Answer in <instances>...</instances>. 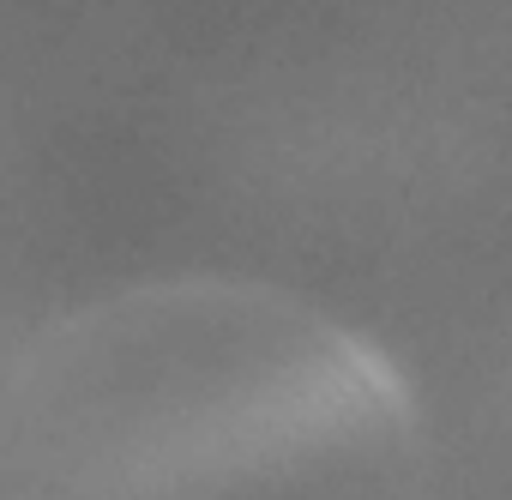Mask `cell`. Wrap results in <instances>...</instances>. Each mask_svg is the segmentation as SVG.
<instances>
[{
	"label": "cell",
	"instance_id": "cell-1",
	"mask_svg": "<svg viewBox=\"0 0 512 500\" xmlns=\"http://www.w3.org/2000/svg\"><path fill=\"white\" fill-rule=\"evenodd\" d=\"M398 416L332 320L235 284H169L49 332L0 404V500H223L320 470Z\"/></svg>",
	"mask_w": 512,
	"mask_h": 500
}]
</instances>
